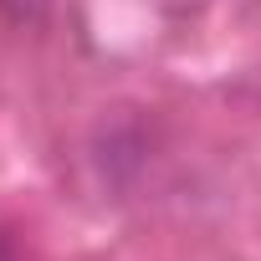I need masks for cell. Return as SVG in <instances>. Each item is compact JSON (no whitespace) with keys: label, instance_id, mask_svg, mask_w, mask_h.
<instances>
[{"label":"cell","instance_id":"6da1fadb","mask_svg":"<svg viewBox=\"0 0 261 261\" xmlns=\"http://www.w3.org/2000/svg\"><path fill=\"white\" fill-rule=\"evenodd\" d=\"M51 0H0V11H6L11 21H41Z\"/></svg>","mask_w":261,"mask_h":261},{"label":"cell","instance_id":"7a4b0ae2","mask_svg":"<svg viewBox=\"0 0 261 261\" xmlns=\"http://www.w3.org/2000/svg\"><path fill=\"white\" fill-rule=\"evenodd\" d=\"M0 261H16V256H11V241H6V230H0Z\"/></svg>","mask_w":261,"mask_h":261}]
</instances>
